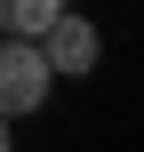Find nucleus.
Wrapping results in <instances>:
<instances>
[{
    "label": "nucleus",
    "instance_id": "7ed1b4c3",
    "mask_svg": "<svg viewBox=\"0 0 144 152\" xmlns=\"http://www.w3.org/2000/svg\"><path fill=\"white\" fill-rule=\"evenodd\" d=\"M56 24H64V8H56V0H0V40H24V48H40Z\"/></svg>",
    "mask_w": 144,
    "mask_h": 152
},
{
    "label": "nucleus",
    "instance_id": "f03ea898",
    "mask_svg": "<svg viewBox=\"0 0 144 152\" xmlns=\"http://www.w3.org/2000/svg\"><path fill=\"white\" fill-rule=\"evenodd\" d=\"M40 56H48V72H64V80H80V72H96V56H104V40H96V24L88 16H64L48 40H40Z\"/></svg>",
    "mask_w": 144,
    "mask_h": 152
},
{
    "label": "nucleus",
    "instance_id": "20e7f679",
    "mask_svg": "<svg viewBox=\"0 0 144 152\" xmlns=\"http://www.w3.org/2000/svg\"><path fill=\"white\" fill-rule=\"evenodd\" d=\"M0 152H8V120H0Z\"/></svg>",
    "mask_w": 144,
    "mask_h": 152
},
{
    "label": "nucleus",
    "instance_id": "f257e3e1",
    "mask_svg": "<svg viewBox=\"0 0 144 152\" xmlns=\"http://www.w3.org/2000/svg\"><path fill=\"white\" fill-rule=\"evenodd\" d=\"M48 56L40 48H24V40H0V120H16V112H40L48 104Z\"/></svg>",
    "mask_w": 144,
    "mask_h": 152
}]
</instances>
